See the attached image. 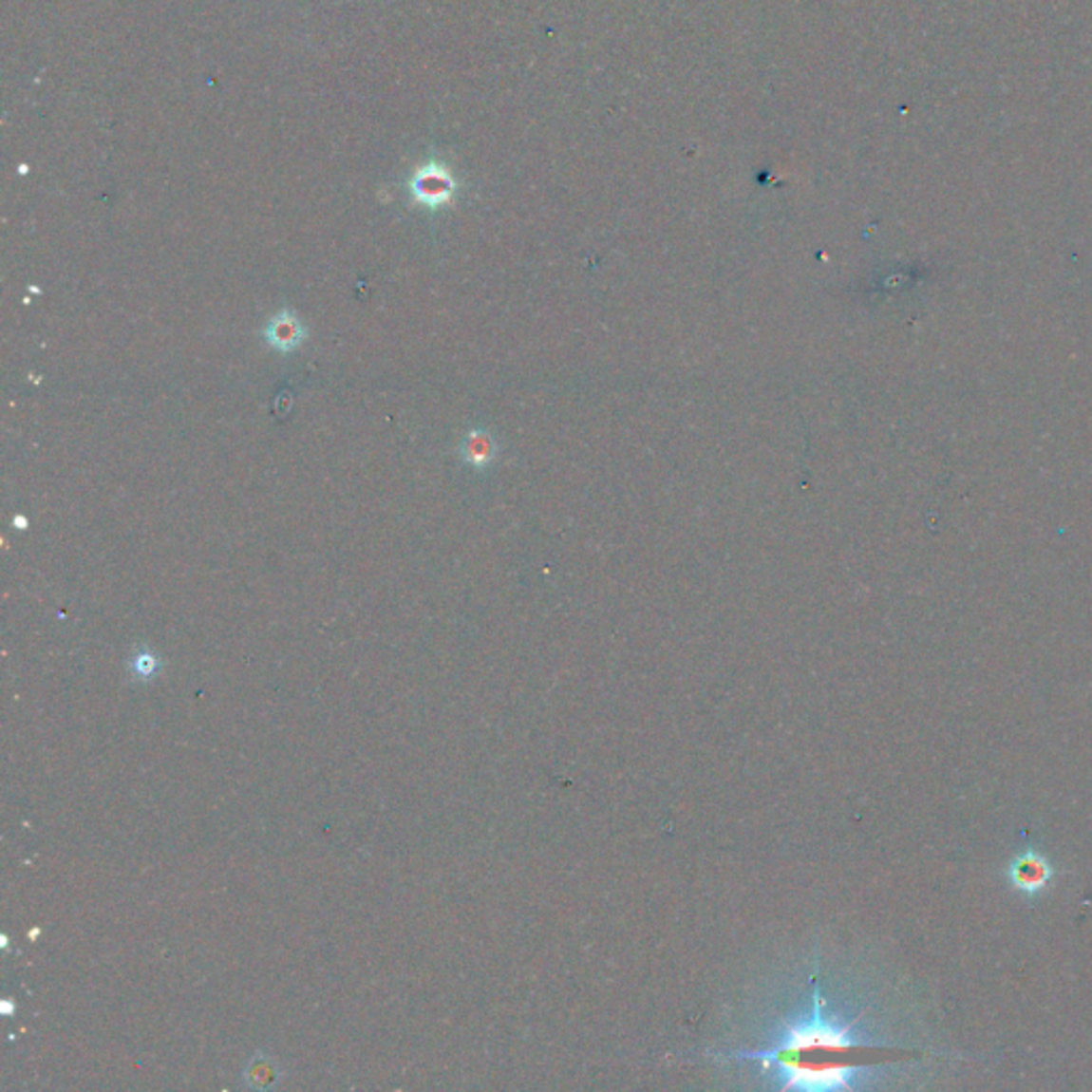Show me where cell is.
Returning <instances> with one entry per match:
<instances>
[{"mask_svg": "<svg viewBox=\"0 0 1092 1092\" xmlns=\"http://www.w3.org/2000/svg\"><path fill=\"white\" fill-rule=\"evenodd\" d=\"M886 1044L869 1007L832 988L819 954H811L770 994L741 1042L710 1059L741 1069L764 1090L852 1092L875 1086L886 1069L854 1054Z\"/></svg>", "mask_w": 1092, "mask_h": 1092, "instance_id": "1", "label": "cell"}, {"mask_svg": "<svg viewBox=\"0 0 1092 1092\" xmlns=\"http://www.w3.org/2000/svg\"><path fill=\"white\" fill-rule=\"evenodd\" d=\"M1054 877V866L1044 854L1028 847L1025 854L1013 857L1007 866V879L1013 890L1028 898H1035L1047 888Z\"/></svg>", "mask_w": 1092, "mask_h": 1092, "instance_id": "2", "label": "cell"}, {"mask_svg": "<svg viewBox=\"0 0 1092 1092\" xmlns=\"http://www.w3.org/2000/svg\"><path fill=\"white\" fill-rule=\"evenodd\" d=\"M410 190L416 203L436 210V207H442L450 201L455 190V181L448 176L446 169L429 164V167H423L414 173V178L410 179Z\"/></svg>", "mask_w": 1092, "mask_h": 1092, "instance_id": "3", "label": "cell"}, {"mask_svg": "<svg viewBox=\"0 0 1092 1092\" xmlns=\"http://www.w3.org/2000/svg\"><path fill=\"white\" fill-rule=\"evenodd\" d=\"M263 337L270 348L289 354L301 348L308 340V329L292 310H282L273 314L263 329Z\"/></svg>", "mask_w": 1092, "mask_h": 1092, "instance_id": "4", "label": "cell"}, {"mask_svg": "<svg viewBox=\"0 0 1092 1092\" xmlns=\"http://www.w3.org/2000/svg\"><path fill=\"white\" fill-rule=\"evenodd\" d=\"M459 453H461L467 465L476 467V470H484V467H489L493 463V459H496L498 446L489 431L472 429L470 433H465L461 446H459Z\"/></svg>", "mask_w": 1092, "mask_h": 1092, "instance_id": "5", "label": "cell"}, {"mask_svg": "<svg viewBox=\"0 0 1092 1092\" xmlns=\"http://www.w3.org/2000/svg\"><path fill=\"white\" fill-rule=\"evenodd\" d=\"M126 666H128V674H131V679L139 681V683H152L154 679H159V674L162 672L160 655L147 647L135 649L131 657H128Z\"/></svg>", "mask_w": 1092, "mask_h": 1092, "instance_id": "6", "label": "cell"}, {"mask_svg": "<svg viewBox=\"0 0 1092 1092\" xmlns=\"http://www.w3.org/2000/svg\"><path fill=\"white\" fill-rule=\"evenodd\" d=\"M277 1078H280V1071L275 1067V1061H263L261 1056H258V1059L254 1056L250 1067L246 1069V1080L250 1082V1086L254 1088L273 1086Z\"/></svg>", "mask_w": 1092, "mask_h": 1092, "instance_id": "7", "label": "cell"}, {"mask_svg": "<svg viewBox=\"0 0 1092 1092\" xmlns=\"http://www.w3.org/2000/svg\"><path fill=\"white\" fill-rule=\"evenodd\" d=\"M13 525L20 527V530H26V527H28V518L22 517V515H17V517L13 518Z\"/></svg>", "mask_w": 1092, "mask_h": 1092, "instance_id": "8", "label": "cell"}, {"mask_svg": "<svg viewBox=\"0 0 1092 1092\" xmlns=\"http://www.w3.org/2000/svg\"><path fill=\"white\" fill-rule=\"evenodd\" d=\"M11 1011H13V1009H11V1001H5V1003H3V1013H7V1016H9V1013H11Z\"/></svg>", "mask_w": 1092, "mask_h": 1092, "instance_id": "9", "label": "cell"}]
</instances>
